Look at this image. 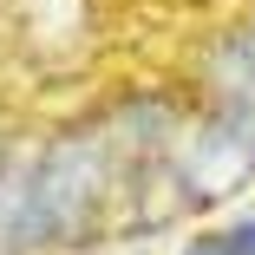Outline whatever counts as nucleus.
Listing matches in <instances>:
<instances>
[{
  "label": "nucleus",
  "instance_id": "f257e3e1",
  "mask_svg": "<svg viewBox=\"0 0 255 255\" xmlns=\"http://www.w3.org/2000/svg\"><path fill=\"white\" fill-rule=\"evenodd\" d=\"M183 255H229V236H196Z\"/></svg>",
  "mask_w": 255,
  "mask_h": 255
},
{
  "label": "nucleus",
  "instance_id": "f03ea898",
  "mask_svg": "<svg viewBox=\"0 0 255 255\" xmlns=\"http://www.w3.org/2000/svg\"><path fill=\"white\" fill-rule=\"evenodd\" d=\"M229 255H255V223H242V229L229 236Z\"/></svg>",
  "mask_w": 255,
  "mask_h": 255
}]
</instances>
